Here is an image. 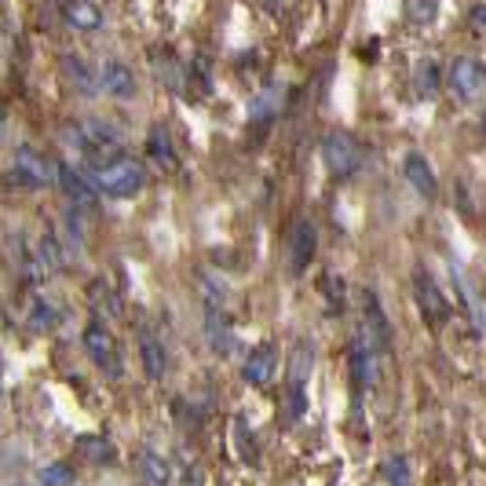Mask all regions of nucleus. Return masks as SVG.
Masks as SVG:
<instances>
[{"label":"nucleus","mask_w":486,"mask_h":486,"mask_svg":"<svg viewBox=\"0 0 486 486\" xmlns=\"http://www.w3.org/2000/svg\"><path fill=\"white\" fill-rule=\"evenodd\" d=\"M55 319H59V315H55V308L41 300V304H37V311H33V326H37V329H44V326H52Z\"/></svg>","instance_id":"obj_27"},{"label":"nucleus","mask_w":486,"mask_h":486,"mask_svg":"<svg viewBox=\"0 0 486 486\" xmlns=\"http://www.w3.org/2000/svg\"><path fill=\"white\" fill-rule=\"evenodd\" d=\"M263 5H267V8H271V12H274V8H278V5H281V0H263Z\"/></svg>","instance_id":"obj_29"},{"label":"nucleus","mask_w":486,"mask_h":486,"mask_svg":"<svg viewBox=\"0 0 486 486\" xmlns=\"http://www.w3.org/2000/svg\"><path fill=\"white\" fill-rule=\"evenodd\" d=\"M351 376L358 387H369L376 380V344L366 333L351 340Z\"/></svg>","instance_id":"obj_10"},{"label":"nucleus","mask_w":486,"mask_h":486,"mask_svg":"<svg viewBox=\"0 0 486 486\" xmlns=\"http://www.w3.org/2000/svg\"><path fill=\"white\" fill-rule=\"evenodd\" d=\"M322 161L337 179H351L362 168L366 154H362V147H358V139L351 132H329L322 139Z\"/></svg>","instance_id":"obj_3"},{"label":"nucleus","mask_w":486,"mask_h":486,"mask_svg":"<svg viewBox=\"0 0 486 486\" xmlns=\"http://www.w3.org/2000/svg\"><path fill=\"white\" fill-rule=\"evenodd\" d=\"M66 139L81 150V154H88V157H118L121 154V147H125V132L114 125V121H107V118H84V121H77V125H70L66 129Z\"/></svg>","instance_id":"obj_2"},{"label":"nucleus","mask_w":486,"mask_h":486,"mask_svg":"<svg viewBox=\"0 0 486 486\" xmlns=\"http://www.w3.org/2000/svg\"><path fill=\"white\" fill-rule=\"evenodd\" d=\"M55 183L70 194V202L81 205V209H95V202H100V190L91 186V179H88L84 172L62 165V161H55Z\"/></svg>","instance_id":"obj_8"},{"label":"nucleus","mask_w":486,"mask_h":486,"mask_svg":"<svg viewBox=\"0 0 486 486\" xmlns=\"http://www.w3.org/2000/svg\"><path fill=\"white\" fill-rule=\"evenodd\" d=\"M472 33H475V37L482 33V5H475V8H472Z\"/></svg>","instance_id":"obj_28"},{"label":"nucleus","mask_w":486,"mask_h":486,"mask_svg":"<svg viewBox=\"0 0 486 486\" xmlns=\"http://www.w3.org/2000/svg\"><path fill=\"white\" fill-rule=\"evenodd\" d=\"M88 179H91V186L100 190V194H107V198H136V194L147 186V168L139 165V161H132V157H107V161H100L91 172H88Z\"/></svg>","instance_id":"obj_1"},{"label":"nucleus","mask_w":486,"mask_h":486,"mask_svg":"<svg viewBox=\"0 0 486 486\" xmlns=\"http://www.w3.org/2000/svg\"><path fill=\"white\" fill-rule=\"evenodd\" d=\"M100 84L110 100H121V103H129V100H136V73H132V66H125L121 59H107L103 66H100Z\"/></svg>","instance_id":"obj_6"},{"label":"nucleus","mask_w":486,"mask_h":486,"mask_svg":"<svg viewBox=\"0 0 486 486\" xmlns=\"http://www.w3.org/2000/svg\"><path fill=\"white\" fill-rule=\"evenodd\" d=\"M315 245H319V231L311 220H297L293 224V234H289V267L293 274H304L315 260Z\"/></svg>","instance_id":"obj_7"},{"label":"nucleus","mask_w":486,"mask_h":486,"mask_svg":"<svg viewBox=\"0 0 486 486\" xmlns=\"http://www.w3.org/2000/svg\"><path fill=\"white\" fill-rule=\"evenodd\" d=\"M281 103H285V88L274 81V84H267L256 100H253V107H249V121L253 125H271L278 114H281Z\"/></svg>","instance_id":"obj_13"},{"label":"nucleus","mask_w":486,"mask_h":486,"mask_svg":"<svg viewBox=\"0 0 486 486\" xmlns=\"http://www.w3.org/2000/svg\"><path fill=\"white\" fill-rule=\"evenodd\" d=\"M446 84H450V91L457 95L461 103H475L479 95H482V84H486V70H482L479 59H472V55H457V59L450 62Z\"/></svg>","instance_id":"obj_4"},{"label":"nucleus","mask_w":486,"mask_h":486,"mask_svg":"<svg viewBox=\"0 0 486 486\" xmlns=\"http://www.w3.org/2000/svg\"><path fill=\"white\" fill-rule=\"evenodd\" d=\"M15 176L23 179V186L30 190H41V186H52L55 183V161H48L41 150L33 147H19L15 150Z\"/></svg>","instance_id":"obj_5"},{"label":"nucleus","mask_w":486,"mask_h":486,"mask_svg":"<svg viewBox=\"0 0 486 486\" xmlns=\"http://www.w3.org/2000/svg\"><path fill=\"white\" fill-rule=\"evenodd\" d=\"M384 475H387V482L392 486H414L410 482V461L406 457H392L384 464Z\"/></svg>","instance_id":"obj_25"},{"label":"nucleus","mask_w":486,"mask_h":486,"mask_svg":"<svg viewBox=\"0 0 486 486\" xmlns=\"http://www.w3.org/2000/svg\"><path fill=\"white\" fill-rule=\"evenodd\" d=\"M274 369H278V351H274V344H260V348L249 355V362L242 366V376H245L249 384H267V380L274 376Z\"/></svg>","instance_id":"obj_15"},{"label":"nucleus","mask_w":486,"mask_h":486,"mask_svg":"<svg viewBox=\"0 0 486 486\" xmlns=\"http://www.w3.org/2000/svg\"><path fill=\"white\" fill-rule=\"evenodd\" d=\"M308 369H311V344H300V351L293 358V384H304Z\"/></svg>","instance_id":"obj_26"},{"label":"nucleus","mask_w":486,"mask_h":486,"mask_svg":"<svg viewBox=\"0 0 486 486\" xmlns=\"http://www.w3.org/2000/svg\"><path fill=\"white\" fill-rule=\"evenodd\" d=\"M403 176H406V183H410V186L421 194V198H435L439 179H435L432 165H428L421 154H406V161H403Z\"/></svg>","instance_id":"obj_14"},{"label":"nucleus","mask_w":486,"mask_h":486,"mask_svg":"<svg viewBox=\"0 0 486 486\" xmlns=\"http://www.w3.org/2000/svg\"><path fill=\"white\" fill-rule=\"evenodd\" d=\"M139 362H143V369H147L150 380H161V376H165L168 355H165L161 340L154 337V329H139Z\"/></svg>","instance_id":"obj_16"},{"label":"nucleus","mask_w":486,"mask_h":486,"mask_svg":"<svg viewBox=\"0 0 486 486\" xmlns=\"http://www.w3.org/2000/svg\"><path fill=\"white\" fill-rule=\"evenodd\" d=\"M77 450H81L88 461H95V464L114 461V443H107V439H100V435H81V439H77Z\"/></svg>","instance_id":"obj_22"},{"label":"nucleus","mask_w":486,"mask_h":486,"mask_svg":"<svg viewBox=\"0 0 486 486\" xmlns=\"http://www.w3.org/2000/svg\"><path fill=\"white\" fill-rule=\"evenodd\" d=\"M41 486H73V468L70 464H48L41 468Z\"/></svg>","instance_id":"obj_24"},{"label":"nucleus","mask_w":486,"mask_h":486,"mask_svg":"<svg viewBox=\"0 0 486 486\" xmlns=\"http://www.w3.org/2000/svg\"><path fill=\"white\" fill-rule=\"evenodd\" d=\"M84 348H88L91 362H100L103 369H110V373L121 369V366H118V344H114V333H110L103 322H91V326L84 329Z\"/></svg>","instance_id":"obj_9"},{"label":"nucleus","mask_w":486,"mask_h":486,"mask_svg":"<svg viewBox=\"0 0 486 486\" xmlns=\"http://www.w3.org/2000/svg\"><path fill=\"white\" fill-rule=\"evenodd\" d=\"M333 486H340V482H333Z\"/></svg>","instance_id":"obj_30"},{"label":"nucleus","mask_w":486,"mask_h":486,"mask_svg":"<svg viewBox=\"0 0 486 486\" xmlns=\"http://www.w3.org/2000/svg\"><path fill=\"white\" fill-rule=\"evenodd\" d=\"M414 88H417L421 100H432V95H439V88H443V70H439L435 59H421V62H417V70H414Z\"/></svg>","instance_id":"obj_17"},{"label":"nucleus","mask_w":486,"mask_h":486,"mask_svg":"<svg viewBox=\"0 0 486 486\" xmlns=\"http://www.w3.org/2000/svg\"><path fill=\"white\" fill-rule=\"evenodd\" d=\"M62 23L70 30H81V33H95L103 26V12L91 5V0H62Z\"/></svg>","instance_id":"obj_11"},{"label":"nucleus","mask_w":486,"mask_h":486,"mask_svg":"<svg viewBox=\"0 0 486 486\" xmlns=\"http://www.w3.org/2000/svg\"><path fill=\"white\" fill-rule=\"evenodd\" d=\"M403 15L410 26H432L439 19V0H403Z\"/></svg>","instance_id":"obj_19"},{"label":"nucleus","mask_w":486,"mask_h":486,"mask_svg":"<svg viewBox=\"0 0 486 486\" xmlns=\"http://www.w3.org/2000/svg\"><path fill=\"white\" fill-rule=\"evenodd\" d=\"M366 315H369V322H376V344L380 348H387V340H392V326H387V319H384V311H380V304H376V297L373 293H366Z\"/></svg>","instance_id":"obj_23"},{"label":"nucleus","mask_w":486,"mask_h":486,"mask_svg":"<svg viewBox=\"0 0 486 486\" xmlns=\"http://www.w3.org/2000/svg\"><path fill=\"white\" fill-rule=\"evenodd\" d=\"M414 285H417V300H421V308H424L428 322H443V319L450 315V308H446V300H443V293H439V285L432 281V274H428L424 267H417Z\"/></svg>","instance_id":"obj_12"},{"label":"nucleus","mask_w":486,"mask_h":486,"mask_svg":"<svg viewBox=\"0 0 486 486\" xmlns=\"http://www.w3.org/2000/svg\"><path fill=\"white\" fill-rule=\"evenodd\" d=\"M143 475H147V486H168L172 482V468L157 450H143Z\"/></svg>","instance_id":"obj_20"},{"label":"nucleus","mask_w":486,"mask_h":486,"mask_svg":"<svg viewBox=\"0 0 486 486\" xmlns=\"http://www.w3.org/2000/svg\"><path fill=\"white\" fill-rule=\"evenodd\" d=\"M62 70H66V77L77 84V91H84V95H91L95 88H100V84H95V73L88 70V62L77 59V55H66V59H62Z\"/></svg>","instance_id":"obj_21"},{"label":"nucleus","mask_w":486,"mask_h":486,"mask_svg":"<svg viewBox=\"0 0 486 486\" xmlns=\"http://www.w3.org/2000/svg\"><path fill=\"white\" fill-rule=\"evenodd\" d=\"M147 150H150V157H154L161 168H176V147H172V136H168L165 125H157V129L150 132Z\"/></svg>","instance_id":"obj_18"}]
</instances>
